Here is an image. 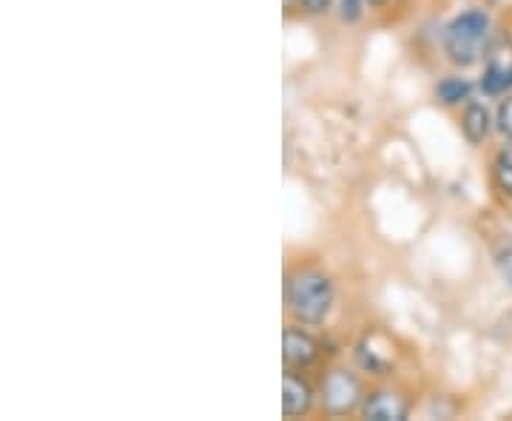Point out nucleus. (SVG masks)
Wrapping results in <instances>:
<instances>
[{
  "instance_id": "nucleus-5",
  "label": "nucleus",
  "mask_w": 512,
  "mask_h": 421,
  "mask_svg": "<svg viewBox=\"0 0 512 421\" xmlns=\"http://www.w3.org/2000/svg\"><path fill=\"white\" fill-rule=\"evenodd\" d=\"M362 419L370 421H404L410 416V404L393 390H373L362 402Z\"/></svg>"
},
{
  "instance_id": "nucleus-14",
  "label": "nucleus",
  "mask_w": 512,
  "mask_h": 421,
  "mask_svg": "<svg viewBox=\"0 0 512 421\" xmlns=\"http://www.w3.org/2000/svg\"><path fill=\"white\" fill-rule=\"evenodd\" d=\"M367 3H370V6H373V9H382V6H387V3H390V0H367Z\"/></svg>"
},
{
  "instance_id": "nucleus-10",
  "label": "nucleus",
  "mask_w": 512,
  "mask_h": 421,
  "mask_svg": "<svg viewBox=\"0 0 512 421\" xmlns=\"http://www.w3.org/2000/svg\"><path fill=\"white\" fill-rule=\"evenodd\" d=\"M493 174H495V183H498V188L512 197V143L498 151V157H495V163H493Z\"/></svg>"
},
{
  "instance_id": "nucleus-12",
  "label": "nucleus",
  "mask_w": 512,
  "mask_h": 421,
  "mask_svg": "<svg viewBox=\"0 0 512 421\" xmlns=\"http://www.w3.org/2000/svg\"><path fill=\"white\" fill-rule=\"evenodd\" d=\"M498 131L507 137V140H512V97H507L504 103H501V109H498Z\"/></svg>"
},
{
  "instance_id": "nucleus-1",
  "label": "nucleus",
  "mask_w": 512,
  "mask_h": 421,
  "mask_svg": "<svg viewBox=\"0 0 512 421\" xmlns=\"http://www.w3.org/2000/svg\"><path fill=\"white\" fill-rule=\"evenodd\" d=\"M333 302V282L316 268H296L285 279V305L299 325H322L333 311Z\"/></svg>"
},
{
  "instance_id": "nucleus-15",
  "label": "nucleus",
  "mask_w": 512,
  "mask_h": 421,
  "mask_svg": "<svg viewBox=\"0 0 512 421\" xmlns=\"http://www.w3.org/2000/svg\"><path fill=\"white\" fill-rule=\"evenodd\" d=\"M285 3H291V0H285Z\"/></svg>"
},
{
  "instance_id": "nucleus-3",
  "label": "nucleus",
  "mask_w": 512,
  "mask_h": 421,
  "mask_svg": "<svg viewBox=\"0 0 512 421\" xmlns=\"http://www.w3.org/2000/svg\"><path fill=\"white\" fill-rule=\"evenodd\" d=\"M319 396H322V407L330 416H345L365 402V390H362L359 376L345 367H333L330 373H325Z\"/></svg>"
},
{
  "instance_id": "nucleus-7",
  "label": "nucleus",
  "mask_w": 512,
  "mask_h": 421,
  "mask_svg": "<svg viewBox=\"0 0 512 421\" xmlns=\"http://www.w3.org/2000/svg\"><path fill=\"white\" fill-rule=\"evenodd\" d=\"M490 131H493V117H490L487 106L470 100L464 114H461V134H464V140L470 146H481L490 137Z\"/></svg>"
},
{
  "instance_id": "nucleus-4",
  "label": "nucleus",
  "mask_w": 512,
  "mask_h": 421,
  "mask_svg": "<svg viewBox=\"0 0 512 421\" xmlns=\"http://www.w3.org/2000/svg\"><path fill=\"white\" fill-rule=\"evenodd\" d=\"M282 359L288 367H311L316 359H319V342L313 339L308 330L302 328H285L282 333Z\"/></svg>"
},
{
  "instance_id": "nucleus-8",
  "label": "nucleus",
  "mask_w": 512,
  "mask_h": 421,
  "mask_svg": "<svg viewBox=\"0 0 512 421\" xmlns=\"http://www.w3.org/2000/svg\"><path fill=\"white\" fill-rule=\"evenodd\" d=\"M507 89H512V57L504 60V57H493L484 69V77H481V92L490 94V97H498Z\"/></svg>"
},
{
  "instance_id": "nucleus-6",
  "label": "nucleus",
  "mask_w": 512,
  "mask_h": 421,
  "mask_svg": "<svg viewBox=\"0 0 512 421\" xmlns=\"http://www.w3.org/2000/svg\"><path fill=\"white\" fill-rule=\"evenodd\" d=\"M311 407L313 387L308 385L302 376H296L293 367H288L285 376H282V413H285L288 419H299V416H305Z\"/></svg>"
},
{
  "instance_id": "nucleus-11",
  "label": "nucleus",
  "mask_w": 512,
  "mask_h": 421,
  "mask_svg": "<svg viewBox=\"0 0 512 421\" xmlns=\"http://www.w3.org/2000/svg\"><path fill=\"white\" fill-rule=\"evenodd\" d=\"M367 0H336V9H339V18L345 23H356V20L365 15Z\"/></svg>"
},
{
  "instance_id": "nucleus-9",
  "label": "nucleus",
  "mask_w": 512,
  "mask_h": 421,
  "mask_svg": "<svg viewBox=\"0 0 512 421\" xmlns=\"http://www.w3.org/2000/svg\"><path fill=\"white\" fill-rule=\"evenodd\" d=\"M436 97L444 106H458V103H470L473 97V83L467 77H458V74H450L444 77L439 86H436Z\"/></svg>"
},
{
  "instance_id": "nucleus-13",
  "label": "nucleus",
  "mask_w": 512,
  "mask_h": 421,
  "mask_svg": "<svg viewBox=\"0 0 512 421\" xmlns=\"http://www.w3.org/2000/svg\"><path fill=\"white\" fill-rule=\"evenodd\" d=\"M299 3H302V9H305L308 15H322L333 0H299Z\"/></svg>"
},
{
  "instance_id": "nucleus-2",
  "label": "nucleus",
  "mask_w": 512,
  "mask_h": 421,
  "mask_svg": "<svg viewBox=\"0 0 512 421\" xmlns=\"http://www.w3.org/2000/svg\"><path fill=\"white\" fill-rule=\"evenodd\" d=\"M490 15L481 9H467L444 26V52L456 66H470L487 49Z\"/></svg>"
}]
</instances>
